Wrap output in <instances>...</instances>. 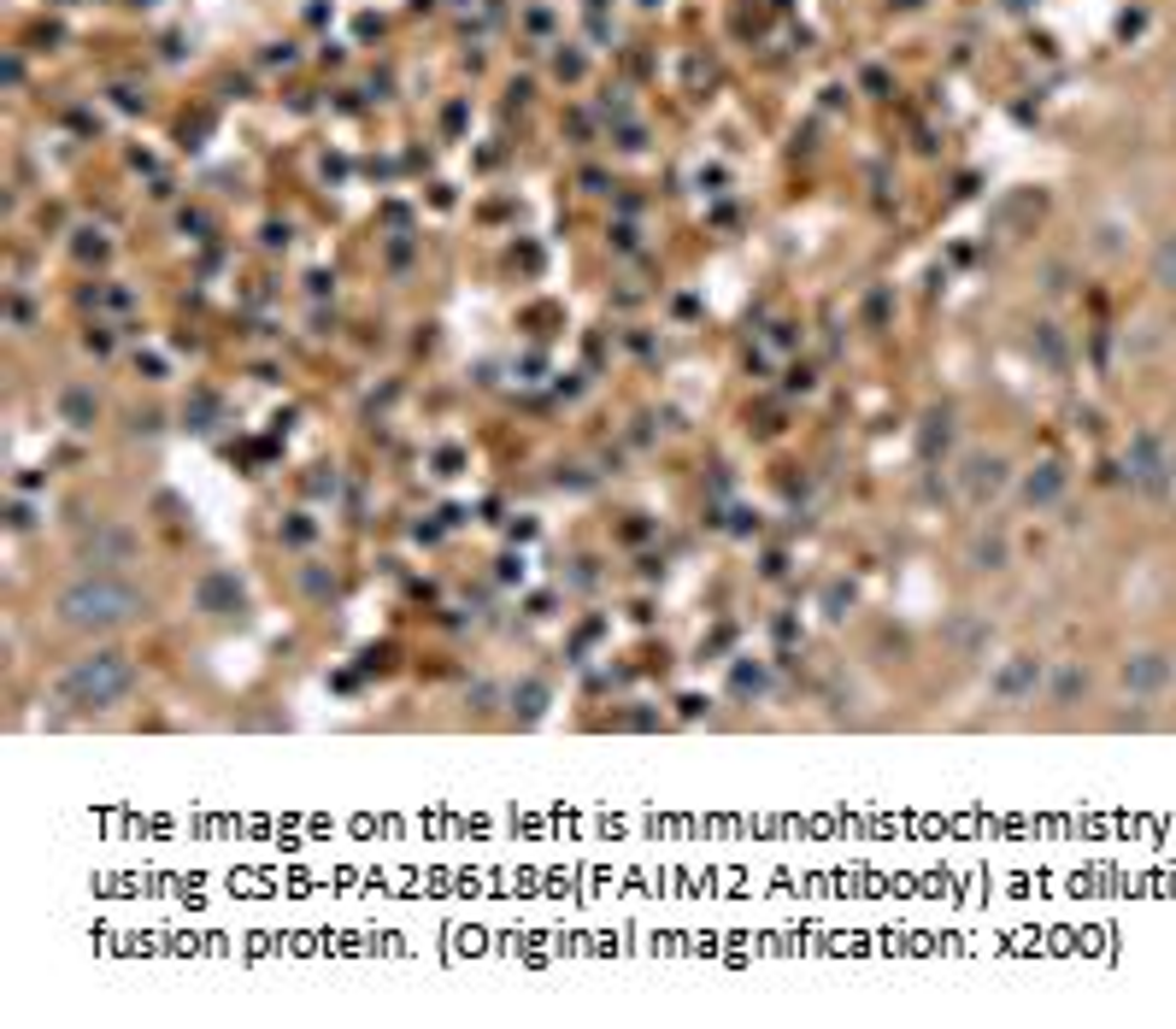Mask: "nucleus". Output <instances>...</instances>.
<instances>
[{
    "instance_id": "obj_1",
    "label": "nucleus",
    "mask_w": 1176,
    "mask_h": 1029,
    "mask_svg": "<svg viewBox=\"0 0 1176 1029\" xmlns=\"http://www.w3.org/2000/svg\"><path fill=\"white\" fill-rule=\"evenodd\" d=\"M54 618L65 629H124L135 618H148V595L112 577H83L54 600Z\"/></svg>"
},
{
    "instance_id": "obj_2",
    "label": "nucleus",
    "mask_w": 1176,
    "mask_h": 1029,
    "mask_svg": "<svg viewBox=\"0 0 1176 1029\" xmlns=\"http://www.w3.org/2000/svg\"><path fill=\"white\" fill-rule=\"evenodd\" d=\"M130 688H135L130 659L124 653H89L60 677V701L77 706V712H106V706H119Z\"/></svg>"
},
{
    "instance_id": "obj_3",
    "label": "nucleus",
    "mask_w": 1176,
    "mask_h": 1029,
    "mask_svg": "<svg viewBox=\"0 0 1176 1029\" xmlns=\"http://www.w3.org/2000/svg\"><path fill=\"white\" fill-rule=\"evenodd\" d=\"M1035 688H1042V665H1035L1029 653H1018V659H1006V665H1000V677H995V701H1000V706H1018V701H1029Z\"/></svg>"
},
{
    "instance_id": "obj_4",
    "label": "nucleus",
    "mask_w": 1176,
    "mask_h": 1029,
    "mask_svg": "<svg viewBox=\"0 0 1176 1029\" xmlns=\"http://www.w3.org/2000/svg\"><path fill=\"white\" fill-rule=\"evenodd\" d=\"M959 483H965V500L983 507V500H995V494L1006 489V459H1000V453H970Z\"/></svg>"
},
{
    "instance_id": "obj_5",
    "label": "nucleus",
    "mask_w": 1176,
    "mask_h": 1029,
    "mask_svg": "<svg viewBox=\"0 0 1176 1029\" xmlns=\"http://www.w3.org/2000/svg\"><path fill=\"white\" fill-rule=\"evenodd\" d=\"M1164 471H1171V465H1164V442H1159V435H1135V442H1130V477L1141 483V489L1159 494Z\"/></svg>"
},
{
    "instance_id": "obj_6",
    "label": "nucleus",
    "mask_w": 1176,
    "mask_h": 1029,
    "mask_svg": "<svg viewBox=\"0 0 1176 1029\" xmlns=\"http://www.w3.org/2000/svg\"><path fill=\"white\" fill-rule=\"evenodd\" d=\"M1164 677H1171L1164 653H1135V659H1124V688H1130V694H1153Z\"/></svg>"
},
{
    "instance_id": "obj_7",
    "label": "nucleus",
    "mask_w": 1176,
    "mask_h": 1029,
    "mask_svg": "<svg viewBox=\"0 0 1176 1029\" xmlns=\"http://www.w3.org/2000/svg\"><path fill=\"white\" fill-rule=\"evenodd\" d=\"M1059 494H1065V471L1059 465H1035L1024 477V507H1053Z\"/></svg>"
},
{
    "instance_id": "obj_8",
    "label": "nucleus",
    "mask_w": 1176,
    "mask_h": 1029,
    "mask_svg": "<svg viewBox=\"0 0 1176 1029\" xmlns=\"http://www.w3.org/2000/svg\"><path fill=\"white\" fill-rule=\"evenodd\" d=\"M200 606H207V612H218V606L236 612L241 606V588L230 577H207V582H200Z\"/></svg>"
},
{
    "instance_id": "obj_9",
    "label": "nucleus",
    "mask_w": 1176,
    "mask_h": 1029,
    "mask_svg": "<svg viewBox=\"0 0 1176 1029\" xmlns=\"http://www.w3.org/2000/svg\"><path fill=\"white\" fill-rule=\"evenodd\" d=\"M1083 688H1088V671H1083V665H1059V677H1053V701H1059V706H1071Z\"/></svg>"
},
{
    "instance_id": "obj_10",
    "label": "nucleus",
    "mask_w": 1176,
    "mask_h": 1029,
    "mask_svg": "<svg viewBox=\"0 0 1176 1029\" xmlns=\"http://www.w3.org/2000/svg\"><path fill=\"white\" fill-rule=\"evenodd\" d=\"M1153 283L1176 288V236H1164L1159 248H1153Z\"/></svg>"
},
{
    "instance_id": "obj_11",
    "label": "nucleus",
    "mask_w": 1176,
    "mask_h": 1029,
    "mask_svg": "<svg viewBox=\"0 0 1176 1029\" xmlns=\"http://www.w3.org/2000/svg\"><path fill=\"white\" fill-rule=\"evenodd\" d=\"M970 565H977V571H1000V565H1006V541H1000V536L970 541Z\"/></svg>"
},
{
    "instance_id": "obj_12",
    "label": "nucleus",
    "mask_w": 1176,
    "mask_h": 1029,
    "mask_svg": "<svg viewBox=\"0 0 1176 1029\" xmlns=\"http://www.w3.org/2000/svg\"><path fill=\"white\" fill-rule=\"evenodd\" d=\"M65 419H71V424H89L94 419V401L83 394V388H71V394H65Z\"/></svg>"
},
{
    "instance_id": "obj_13",
    "label": "nucleus",
    "mask_w": 1176,
    "mask_h": 1029,
    "mask_svg": "<svg viewBox=\"0 0 1176 1029\" xmlns=\"http://www.w3.org/2000/svg\"><path fill=\"white\" fill-rule=\"evenodd\" d=\"M1035 342H1042L1047 365H1065V342H1059V336H1053V324H1042V336H1035Z\"/></svg>"
},
{
    "instance_id": "obj_14",
    "label": "nucleus",
    "mask_w": 1176,
    "mask_h": 1029,
    "mask_svg": "<svg viewBox=\"0 0 1176 1029\" xmlns=\"http://www.w3.org/2000/svg\"><path fill=\"white\" fill-rule=\"evenodd\" d=\"M954 642H959V647H965V653H970V647H977V642H988V629H983V624H965V629H954Z\"/></svg>"
},
{
    "instance_id": "obj_15",
    "label": "nucleus",
    "mask_w": 1176,
    "mask_h": 1029,
    "mask_svg": "<svg viewBox=\"0 0 1176 1029\" xmlns=\"http://www.w3.org/2000/svg\"><path fill=\"white\" fill-rule=\"evenodd\" d=\"M518 701H523V712H541V683H523Z\"/></svg>"
}]
</instances>
